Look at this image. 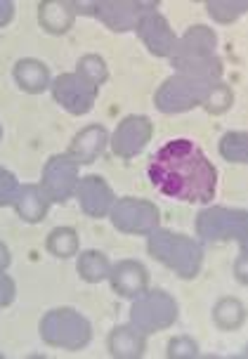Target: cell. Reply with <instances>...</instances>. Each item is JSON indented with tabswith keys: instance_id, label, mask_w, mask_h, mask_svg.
I'll use <instances>...</instances> for the list:
<instances>
[{
	"instance_id": "9a60e30c",
	"label": "cell",
	"mask_w": 248,
	"mask_h": 359,
	"mask_svg": "<svg viewBox=\"0 0 248 359\" xmlns=\"http://www.w3.org/2000/svg\"><path fill=\"white\" fill-rule=\"evenodd\" d=\"M109 277H111L113 291L123 298H137L139 293L147 291V281H149L147 269L135 260L118 262L116 267L109 269Z\"/></svg>"
},
{
	"instance_id": "44dd1931",
	"label": "cell",
	"mask_w": 248,
	"mask_h": 359,
	"mask_svg": "<svg viewBox=\"0 0 248 359\" xmlns=\"http://www.w3.org/2000/svg\"><path fill=\"white\" fill-rule=\"evenodd\" d=\"M109 260L99 251H85L78 258V274L85 281H90V284H97V281L109 277Z\"/></svg>"
},
{
	"instance_id": "52a82bcc",
	"label": "cell",
	"mask_w": 248,
	"mask_h": 359,
	"mask_svg": "<svg viewBox=\"0 0 248 359\" xmlns=\"http://www.w3.org/2000/svg\"><path fill=\"white\" fill-rule=\"evenodd\" d=\"M177 317L175 300L165 291H144L135 298V305L130 310V322L147 336L151 331L168 329Z\"/></svg>"
},
{
	"instance_id": "4dcf8cb0",
	"label": "cell",
	"mask_w": 248,
	"mask_h": 359,
	"mask_svg": "<svg viewBox=\"0 0 248 359\" xmlns=\"http://www.w3.org/2000/svg\"><path fill=\"white\" fill-rule=\"evenodd\" d=\"M12 15H15V5L10 0H0V27H5L12 19Z\"/></svg>"
},
{
	"instance_id": "cb8c5ba5",
	"label": "cell",
	"mask_w": 248,
	"mask_h": 359,
	"mask_svg": "<svg viewBox=\"0 0 248 359\" xmlns=\"http://www.w3.org/2000/svg\"><path fill=\"white\" fill-rule=\"evenodd\" d=\"M220 154L227 161L246 163L248 156V135L246 133H227L220 142Z\"/></svg>"
},
{
	"instance_id": "4fadbf2b",
	"label": "cell",
	"mask_w": 248,
	"mask_h": 359,
	"mask_svg": "<svg viewBox=\"0 0 248 359\" xmlns=\"http://www.w3.org/2000/svg\"><path fill=\"white\" fill-rule=\"evenodd\" d=\"M135 31H137V36L142 38V43L147 45V50L151 55H156V57L173 55L177 38L173 34V29H170L168 19H165L163 15H158V12H149V15H144L142 19H139Z\"/></svg>"
},
{
	"instance_id": "f1b7e54d",
	"label": "cell",
	"mask_w": 248,
	"mask_h": 359,
	"mask_svg": "<svg viewBox=\"0 0 248 359\" xmlns=\"http://www.w3.org/2000/svg\"><path fill=\"white\" fill-rule=\"evenodd\" d=\"M196 345L189 338H175L168 345V357H194Z\"/></svg>"
},
{
	"instance_id": "9c48e42d",
	"label": "cell",
	"mask_w": 248,
	"mask_h": 359,
	"mask_svg": "<svg viewBox=\"0 0 248 359\" xmlns=\"http://www.w3.org/2000/svg\"><path fill=\"white\" fill-rule=\"evenodd\" d=\"M76 184H78V161L71 154H57L46 163L41 189L48 201H69V196L76 191Z\"/></svg>"
},
{
	"instance_id": "277c9868",
	"label": "cell",
	"mask_w": 248,
	"mask_h": 359,
	"mask_svg": "<svg viewBox=\"0 0 248 359\" xmlns=\"http://www.w3.org/2000/svg\"><path fill=\"white\" fill-rule=\"evenodd\" d=\"M41 336L43 341L53 348L62 350H83L92 338V326L83 314H78L71 307H60L43 317L41 322Z\"/></svg>"
},
{
	"instance_id": "5bb4252c",
	"label": "cell",
	"mask_w": 248,
	"mask_h": 359,
	"mask_svg": "<svg viewBox=\"0 0 248 359\" xmlns=\"http://www.w3.org/2000/svg\"><path fill=\"white\" fill-rule=\"evenodd\" d=\"M76 194H78L83 213L90 217H104L113 206V191L104 182V177L99 175H88L78 180Z\"/></svg>"
},
{
	"instance_id": "6da1fadb",
	"label": "cell",
	"mask_w": 248,
	"mask_h": 359,
	"mask_svg": "<svg viewBox=\"0 0 248 359\" xmlns=\"http://www.w3.org/2000/svg\"><path fill=\"white\" fill-rule=\"evenodd\" d=\"M149 180L161 194L184 203H208L215 196L218 170L192 140H173L154 154Z\"/></svg>"
},
{
	"instance_id": "d6986e66",
	"label": "cell",
	"mask_w": 248,
	"mask_h": 359,
	"mask_svg": "<svg viewBox=\"0 0 248 359\" xmlns=\"http://www.w3.org/2000/svg\"><path fill=\"white\" fill-rule=\"evenodd\" d=\"M144 350H147V338L135 326H118V329L111 331L109 352L113 357H123V359L142 357Z\"/></svg>"
},
{
	"instance_id": "d6a6232c",
	"label": "cell",
	"mask_w": 248,
	"mask_h": 359,
	"mask_svg": "<svg viewBox=\"0 0 248 359\" xmlns=\"http://www.w3.org/2000/svg\"><path fill=\"white\" fill-rule=\"evenodd\" d=\"M0 140H3V126H0Z\"/></svg>"
},
{
	"instance_id": "ac0fdd59",
	"label": "cell",
	"mask_w": 248,
	"mask_h": 359,
	"mask_svg": "<svg viewBox=\"0 0 248 359\" xmlns=\"http://www.w3.org/2000/svg\"><path fill=\"white\" fill-rule=\"evenodd\" d=\"M12 206L17 208V213L22 220L27 222H41L43 217L48 215V208H50V201L48 196L43 194L41 187L36 184H19V191H17V198Z\"/></svg>"
},
{
	"instance_id": "83f0119b",
	"label": "cell",
	"mask_w": 248,
	"mask_h": 359,
	"mask_svg": "<svg viewBox=\"0 0 248 359\" xmlns=\"http://www.w3.org/2000/svg\"><path fill=\"white\" fill-rule=\"evenodd\" d=\"M206 8L218 22H232L246 10V3H208Z\"/></svg>"
},
{
	"instance_id": "d4e9b609",
	"label": "cell",
	"mask_w": 248,
	"mask_h": 359,
	"mask_svg": "<svg viewBox=\"0 0 248 359\" xmlns=\"http://www.w3.org/2000/svg\"><path fill=\"white\" fill-rule=\"evenodd\" d=\"M78 74L83 76V79H88V81L95 83V86L99 88L102 83L106 81V64L97 55H85L78 62Z\"/></svg>"
},
{
	"instance_id": "7a4b0ae2",
	"label": "cell",
	"mask_w": 248,
	"mask_h": 359,
	"mask_svg": "<svg viewBox=\"0 0 248 359\" xmlns=\"http://www.w3.org/2000/svg\"><path fill=\"white\" fill-rule=\"evenodd\" d=\"M215 50V34L206 27H192L180 41L175 43V50L170 55L175 69L182 76L206 81V83H220L222 64L213 55Z\"/></svg>"
},
{
	"instance_id": "4316f807",
	"label": "cell",
	"mask_w": 248,
	"mask_h": 359,
	"mask_svg": "<svg viewBox=\"0 0 248 359\" xmlns=\"http://www.w3.org/2000/svg\"><path fill=\"white\" fill-rule=\"evenodd\" d=\"M17 191H19L17 177L0 165V206H12L17 198Z\"/></svg>"
},
{
	"instance_id": "5b68a950",
	"label": "cell",
	"mask_w": 248,
	"mask_h": 359,
	"mask_svg": "<svg viewBox=\"0 0 248 359\" xmlns=\"http://www.w3.org/2000/svg\"><path fill=\"white\" fill-rule=\"evenodd\" d=\"M246 213L244 210H227V208H206L196 217V234L206 241H222V239H237L241 246V258L237 265L239 281H246L244 260H246Z\"/></svg>"
},
{
	"instance_id": "484cf974",
	"label": "cell",
	"mask_w": 248,
	"mask_h": 359,
	"mask_svg": "<svg viewBox=\"0 0 248 359\" xmlns=\"http://www.w3.org/2000/svg\"><path fill=\"white\" fill-rule=\"evenodd\" d=\"M232 90L225 86V83H215L213 90H211V95H208V100H206V107L211 114H225L227 109L232 107Z\"/></svg>"
},
{
	"instance_id": "2e32d148",
	"label": "cell",
	"mask_w": 248,
	"mask_h": 359,
	"mask_svg": "<svg viewBox=\"0 0 248 359\" xmlns=\"http://www.w3.org/2000/svg\"><path fill=\"white\" fill-rule=\"evenodd\" d=\"M76 3L69 0H46L38 8V22L50 34H67L76 19Z\"/></svg>"
},
{
	"instance_id": "603a6c76",
	"label": "cell",
	"mask_w": 248,
	"mask_h": 359,
	"mask_svg": "<svg viewBox=\"0 0 248 359\" xmlns=\"http://www.w3.org/2000/svg\"><path fill=\"white\" fill-rule=\"evenodd\" d=\"M213 317H215V324H218L220 329L232 331L244 322V305H241L237 298H225L215 305Z\"/></svg>"
},
{
	"instance_id": "8fae6325",
	"label": "cell",
	"mask_w": 248,
	"mask_h": 359,
	"mask_svg": "<svg viewBox=\"0 0 248 359\" xmlns=\"http://www.w3.org/2000/svg\"><path fill=\"white\" fill-rule=\"evenodd\" d=\"M154 135V123L147 116H125L111 140V149L120 158H132L147 147Z\"/></svg>"
},
{
	"instance_id": "7402d4cb",
	"label": "cell",
	"mask_w": 248,
	"mask_h": 359,
	"mask_svg": "<svg viewBox=\"0 0 248 359\" xmlns=\"http://www.w3.org/2000/svg\"><path fill=\"white\" fill-rule=\"evenodd\" d=\"M48 251L57 258H71L78 251V234L71 227H57L48 236Z\"/></svg>"
},
{
	"instance_id": "30bf717a",
	"label": "cell",
	"mask_w": 248,
	"mask_h": 359,
	"mask_svg": "<svg viewBox=\"0 0 248 359\" xmlns=\"http://www.w3.org/2000/svg\"><path fill=\"white\" fill-rule=\"evenodd\" d=\"M97 86L76 72V74H62L60 79L53 83V95L69 114H88L97 100Z\"/></svg>"
},
{
	"instance_id": "1f68e13d",
	"label": "cell",
	"mask_w": 248,
	"mask_h": 359,
	"mask_svg": "<svg viewBox=\"0 0 248 359\" xmlns=\"http://www.w3.org/2000/svg\"><path fill=\"white\" fill-rule=\"evenodd\" d=\"M8 265H10V251H8V246L0 243V272H3Z\"/></svg>"
},
{
	"instance_id": "7c38bea8",
	"label": "cell",
	"mask_w": 248,
	"mask_h": 359,
	"mask_svg": "<svg viewBox=\"0 0 248 359\" xmlns=\"http://www.w3.org/2000/svg\"><path fill=\"white\" fill-rule=\"evenodd\" d=\"M88 12L99 17L111 31H130L139 19L158 8V3H90Z\"/></svg>"
},
{
	"instance_id": "8992f818",
	"label": "cell",
	"mask_w": 248,
	"mask_h": 359,
	"mask_svg": "<svg viewBox=\"0 0 248 359\" xmlns=\"http://www.w3.org/2000/svg\"><path fill=\"white\" fill-rule=\"evenodd\" d=\"M213 86L215 83H206V81L192 79V76L177 74L158 88L154 102L163 114L187 111V109H192V107L206 104Z\"/></svg>"
},
{
	"instance_id": "3957f363",
	"label": "cell",
	"mask_w": 248,
	"mask_h": 359,
	"mask_svg": "<svg viewBox=\"0 0 248 359\" xmlns=\"http://www.w3.org/2000/svg\"><path fill=\"white\" fill-rule=\"evenodd\" d=\"M149 253L182 279H194L203 260L199 243L184 234L168 232V229H154L149 234Z\"/></svg>"
},
{
	"instance_id": "ffe728a7",
	"label": "cell",
	"mask_w": 248,
	"mask_h": 359,
	"mask_svg": "<svg viewBox=\"0 0 248 359\" xmlns=\"http://www.w3.org/2000/svg\"><path fill=\"white\" fill-rule=\"evenodd\" d=\"M15 79L19 83V88L27 90L31 95L43 93L50 86V74L48 67L38 60H22L15 67Z\"/></svg>"
},
{
	"instance_id": "ba28073f",
	"label": "cell",
	"mask_w": 248,
	"mask_h": 359,
	"mask_svg": "<svg viewBox=\"0 0 248 359\" xmlns=\"http://www.w3.org/2000/svg\"><path fill=\"white\" fill-rule=\"evenodd\" d=\"M111 222L125 234H151L158 224V208L144 198H118L111 206Z\"/></svg>"
},
{
	"instance_id": "f546056e",
	"label": "cell",
	"mask_w": 248,
	"mask_h": 359,
	"mask_svg": "<svg viewBox=\"0 0 248 359\" xmlns=\"http://www.w3.org/2000/svg\"><path fill=\"white\" fill-rule=\"evenodd\" d=\"M12 300H15V281L0 272V307L10 305Z\"/></svg>"
},
{
	"instance_id": "e0dca14e",
	"label": "cell",
	"mask_w": 248,
	"mask_h": 359,
	"mask_svg": "<svg viewBox=\"0 0 248 359\" xmlns=\"http://www.w3.org/2000/svg\"><path fill=\"white\" fill-rule=\"evenodd\" d=\"M104 144H106V130L102 126H88L76 135L74 142H71V149L69 154L81 163H92L95 158L104 151Z\"/></svg>"
}]
</instances>
